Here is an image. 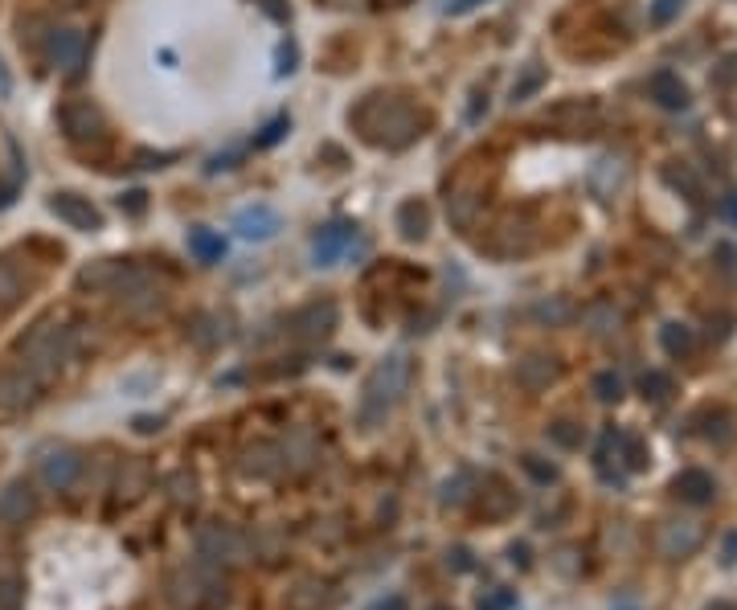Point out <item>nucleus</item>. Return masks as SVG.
I'll return each instance as SVG.
<instances>
[{
	"label": "nucleus",
	"instance_id": "nucleus-1",
	"mask_svg": "<svg viewBox=\"0 0 737 610\" xmlns=\"http://www.w3.org/2000/svg\"><path fill=\"white\" fill-rule=\"evenodd\" d=\"M349 123L361 132L365 144L373 148H385V152H402L410 148L414 140H422L426 132V115L406 103V99H394V95H365L361 107L349 115Z\"/></svg>",
	"mask_w": 737,
	"mask_h": 610
},
{
	"label": "nucleus",
	"instance_id": "nucleus-2",
	"mask_svg": "<svg viewBox=\"0 0 737 610\" xmlns=\"http://www.w3.org/2000/svg\"><path fill=\"white\" fill-rule=\"evenodd\" d=\"M414 377V361L406 353H389L385 361L373 365V373L361 385V406H357V426L361 430H377L385 426V418L398 410V402L406 398Z\"/></svg>",
	"mask_w": 737,
	"mask_h": 610
},
{
	"label": "nucleus",
	"instance_id": "nucleus-3",
	"mask_svg": "<svg viewBox=\"0 0 737 610\" xmlns=\"http://www.w3.org/2000/svg\"><path fill=\"white\" fill-rule=\"evenodd\" d=\"M70 357H74V336H70V328L58 324V320H37V324L17 340V361H21L41 385H50V381L66 369Z\"/></svg>",
	"mask_w": 737,
	"mask_h": 610
},
{
	"label": "nucleus",
	"instance_id": "nucleus-4",
	"mask_svg": "<svg viewBox=\"0 0 737 610\" xmlns=\"http://www.w3.org/2000/svg\"><path fill=\"white\" fill-rule=\"evenodd\" d=\"M168 598L181 610H213V606H226L230 586H226L218 565L197 557L193 565H181V570L168 578Z\"/></svg>",
	"mask_w": 737,
	"mask_h": 610
},
{
	"label": "nucleus",
	"instance_id": "nucleus-5",
	"mask_svg": "<svg viewBox=\"0 0 737 610\" xmlns=\"http://www.w3.org/2000/svg\"><path fill=\"white\" fill-rule=\"evenodd\" d=\"M58 127L62 136L78 148V152H103L107 148V119L91 99H70L58 107Z\"/></svg>",
	"mask_w": 737,
	"mask_h": 610
},
{
	"label": "nucleus",
	"instance_id": "nucleus-6",
	"mask_svg": "<svg viewBox=\"0 0 737 610\" xmlns=\"http://www.w3.org/2000/svg\"><path fill=\"white\" fill-rule=\"evenodd\" d=\"M492 258H516V254H529L537 246V226L529 222L525 213H504L492 222L488 238L480 242Z\"/></svg>",
	"mask_w": 737,
	"mask_h": 610
},
{
	"label": "nucleus",
	"instance_id": "nucleus-7",
	"mask_svg": "<svg viewBox=\"0 0 737 610\" xmlns=\"http://www.w3.org/2000/svg\"><path fill=\"white\" fill-rule=\"evenodd\" d=\"M480 209H484V181L475 177V172H459L451 181V193H447V217L455 230H471L480 222Z\"/></svg>",
	"mask_w": 737,
	"mask_h": 610
},
{
	"label": "nucleus",
	"instance_id": "nucleus-8",
	"mask_svg": "<svg viewBox=\"0 0 737 610\" xmlns=\"http://www.w3.org/2000/svg\"><path fill=\"white\" fill-rule=\"evenodd\" d=\"M41 385L21 361H13V365H0V414H21V410H29L37 398H41Z\"/></svg>",
	"mask_w": 737,
	"mask_h": 610
},
{
	"label": "nucleus",
	"instance_id": "nucleus-9",
	"mask_svg": "<svg viewBox=\"0 0 737 610\" xmlns=\"http://www.w3.org/2000/svg\"><path fill=\"white\" fill-rule=\"evenodd\" d=\"M197 557L218 565V570L222 565H238V561H246V541L230 525H205L197 533Z\"/></svg>",
	"mask_w": 737,
	"mask_h": 610
},
{
	"label": "nucleus",
	"instance_id": "nucleus-10",
	"mask_svg": "<svg viewBox=\"0 0 737 610\" xmlns=\"http://www.w3.org/2000/svg\"><path fill=\"white\" fill-rule=\"evenodd\" d=\"M336 324H340V312H336L332 299H312V303H303V308L291 312V320H287L291 336H299V340H328V336L336 332Z\"/></svg>",
	"mask_w": 737,
	"mask_h": 610
},
{
	"label": "nucleus",
	"instance_id": "nucleus-11",
	"mask_svg": "<svg viewBox=\"0 0 737 610\" xmlns=\"http://www.w3.org/2000/svg\"><path fill=\"white\" fill-rule=\"evenodd\" d=\"M545 123L557 127L561 136H590L594 127L602 123V111H598L590 99H570V103L553 107V111L545 115Z\"/></svg>",
	"mask_w": 737,
	"mask_h": 610
},
{
	"label": "nucleus",
	"instance_id": "nucleus-12",
	"mask_svg": "<svg viewBox=\"0 0 737 610\" xmlns=\"http://www.w3.org/2000/svg\"><path fill=\"white\" fill-rule=\"evenodd\" d=\"M50 62L62 78H78L86 66V33L82 29H54L50 33Z\"/></svg>",
	"mask_w": 737,
	"mask_h": 610
},
{
	"label": "nucleus",
	"instance_id": "nucleus-13",
	"mask_svg": "<svg viewBox=\"0 0 737 610\" xmlns=\"http://www.w3.org/2000/svg\"><path fill=\"white\" fill-rule=\"evenodd\" d=\"M50 213L58 217V222H66L70 230H82V234L103 230V213L91 205V197H78V193H54V197H50Z\"/></svg>",
	"mask_w": 737,
	"mask_h": 610
},
{
	"label": "nucleus",
	"instance_id": "nucleus-14",
	"mask_svg": "<svg viewBox=\"0 0 737 610\" xmlns=\"http://www.w3.org/2000/svg\"><path fill=\"white\" fill-rule=\"evenodd\" d=\"M705 541V529L697 525V520H668V525H660V537H656V549L668 557V561H684L701 549Z\"/></svg>",
	"mask_w": 737,
	"mask_h": 610
},
{
	"label": "nucleus",
	"instance_id": "nucleus-15",
	"mask_svg": "<svg viewBox=\"0 0 737 610\" xmlns=\"http://www.w3.org/2000/svg\"><path fill=\"white\" fill-rule=\"evenodd\" d=\"M37 512V492L29 479H9L0 488V525H25V520Z\"/></svg>",
	"mask_w": 737,
	"mask_h": 610
},
{
	"label": "nucleus",
	"instance_id": "nucleus-16",
	"mask_svg": "<svg viewBox=\"0 0 737 610\" xmlns=\"http://www.w3.org/2000/svg\"><path fill=\"white\" fill-rule=\"evenodd\" d=\"M279 213L271 209V205H246V209H238V217H234V230L246 238V242H267V238H275L279 234Z\"/></svg>",
	"mask_w": 737,
	"mask_h": 610
},
{
	"label": "nucleus",
	"instance_id": "nucleus-17",
	"mask_svg": "<svg viewBox=\"0 0 737 610\" xmlns=\"http://www.w3.org/2000/svg\"><path fill=\"white\" fill-rule=\"evenodd\" d=\"M557 377H561V361L549 353H529L525 361H516V381L525 385L529 394H541V389H549Z\"/></svg>",
	"mask_w": 737,
	"mask_h": 610
},
{
	"label": "nucleus",
	"instance_id": "nucleus-18",
	"mask_svg": "<svg viewBox=\"0 0 737 610\" xmlns=\"http://www.w3.org/2000/svg\"><path fill=\"white\" fill-rule=\"evenodd\" d=\"M353 238H357V226H349V222H332V226H324L320 234H316V242H312V258L320 267H332L336 258L353 246Z\"/></svg>",
	"mask_w": 737,
	"mask_h": 610
},
{
	"label": "nucleus",
	"instance_id": "nucleus-19",
	"mask_svg": "<svg viewBox=\"0 0 737 610\" xmlns=\"http://www.w3.org/2000/svg\"><path fill=\"white\" fill-rule=\"evenodd\" d=\"M672 492L684 500V504H713V496H717V484H713V475L709 471H701V467H688V471H680L676 479H672Z\"/></svg>",
	"mask_w": 737,
	"mask_h": 610
},
{
	"label": "nucleus",
	"instance_id": "nucleus-20",
	"mask_svg": "<svg viewBox=\"0 0 737 610\" xmlns=\"http://www.w3.org/2000/svg\"><path fill=\"white\" fill-rule=\"evenodd\" d=\"M78 471H82V459L74 455V451H50L46 459H41V475H46V484L54 488V492H70L74 488V479H78Z\"/></svg>",
	"mask_w": 737,
	"mask_h": 610
},
{
	"label": "nucleus",
	"instance_id": "nucleus-21",
	"mask_svg": "<svg viewBox=\"0 0 737 610\" xmlns=\"http://www.w3.org/2000/svg\"><path fill=\"white\" fill-rule=\"evenodd\" d=\"M123 258H99V263H91V267H82L78 275H74V287L78 291H115V283H119V275H123Z\"/></svg>",
	"mask_w": 737,
	"mask_h": 610
},
{
	"label": "nucleus",
	"instance_id": "nucleus-22",
	"mask_svg": "<svg viewBox=\"0 0 737 610\" xmlns=\"http://www.w3.org/2000/svg\"><path fill=\"white\" fill-rule=\"evenodd\" d=\"M647 91H652V99H656L664 111H684V107H688V86H684V82H680V74H672V70L652 74V82H647Z\"/></svg>",
	"mask_w": 737,
	"mask_h": 610
},
{
	"label": "nucleus",
	"instance_id": "nucleus-23",
	"mask_svg": "<svg viewBox=\"0 0 737 610\" xmlns=\"http://www.w3.org/2000/svg\"><path fill=\"white\" fill-rule=\"evenodd\" d=\"M394 226L406 242H422L430 234V209L422 201H402L398 213H394Z\"/></svg>",
	"mask_w": 737,
	"mask_h": 610
},
{
	"label": "nucleus",
	"instance_id": "nucleus-24",
	"mask_svg": "<svg viewBox=\"0 0 737 610\" xmlns=\"http://www.w3.org/2000/svg\"><path fill=\"white\" fill-rule=\"evenodd\" d=\"M29 275L13 263V258H0V308H17V303L29 295Z\"/></svg>",
	"mask_w": 737,
	"mask_h": 610
},
{
	"label": "nucleus",
	"instance_id": "nucleus-25",
	"mask_svg": "<svg viewBox=\"0 0 737 610\" xmlns=\"http://www.w3.org/2000/svg\"><path fill=\"white\" fill-rule=\"evenodd\" d=\"M533 320H537V324H545V328H566V324H574V320H578V308H574L570 299L549 295V299L533 303Z\"/></svg>",
	"mask_w": 737,
	"mask_h": 610
},
{
	"label": "nucleus",
	"instance_id": "nucleus-26",
	"mask_svg": "<svg viewBox=\"0 0 737 610\" xmlns=\"http://www.w3.org/2000/svg\"><path fill=\"white\" fill-rule=\"evenodd\" d=\"M480 492H484V488H480ZM512 508H516V492L504 484V479L492 475V479H488V492L480 496V512H484L488 520H504Z\"/></svg>",
	"mask_w": 737,
	"mask_h": 610
},
{
	"label": "nucleus",
	"instance_id": "nucleus-27",
	"mask_svg": "<svg viewBox=\"0 0 737 610\" xmlns=\"http://www.w3.org/2000/svg\"><path fill=\"white\" fill-rule=\"evenodd\" d=\"M189 254L201 258V263H218V258L226 254V242L218 230H205V226H193L189 230Z\"/></svg>",
	"mask_w": 737,
	"mask_h": 610
},
{
	"label": "nucleus",
	"instance_id": "nucleus-28",
	"mask_svg": "<svg viewBox=\"0 0 737 610\" xmlns=\"http://www.w3.org/2000/svg\"><path fill=\"white\" fill-rule=\"evenodd\" d=\"M279 467H283V459H279V447H271V443L250 447L246 451V463H242L246 475H275Z\"/></svg>",
	"mask_w": 737,
	"mask_h": 610
},
{
	"label": "nucleus",
	"instance_id": "nucleus-29",
	"mask_svg": "<svg viewBox=\"0 0 737 610\" xmlns=\"http://www.w3.org/2000/svg\"><path fill=\"white\" fill-rule=\"evenodd\" d=\"M328 602V586L324 582H299V590L287 594V606L291 610H316Z\"/></svg>",
	"mask_w": 737,
	"mask_h": 610
},
{
	"label": "nucleus",
	"instance_id": "nucleus-30",
	"mask_svg": "<svg viewBox=\"0 0 737 610\" xmlns=\"http://www.w3.org/2000/svg\"><path fill=\"white\" fill-rule=\"evenodd\" d=\"M660 344H664L668 357H688L692 353V328L688 324H664Z\"/></svg>",
	"mask_w": 737,
	"mask_h": 610
},
{
	"label": "nucleus",
	"instance_id": "nucleus-31",
	"mask_svg": "<svg viewBox=\"0 0 737 610\" xmlns=\"http://www.w3.org/2000/svg\"><path fill=\"white\" fill-rule=\"evenodd\" d=\"M586 324H590V332H594V336H611V332H619L623 316L611 308V303H598V308H590V312H586Z\"/></svg>",
	"mask_w": 737,
	"mask_h": 610
},
{
	"label": "nucleus",
	"instance_id": "nucleus-32",
	"mask_svg": "<svg viewBox=\"0 0 737 610\" xmlns=\"http://www.w3.org/2000/svg\"><path fill=\"white\" fill-rule=\"evenodd\" d=\"M193 332V340L201 344V348H213V344H222L230 332L222 328V316H201L197 320V328H189Z\"/></svg>",
	"mask_w": 737,
	"mask_h": 610
},
{
	"label": "nucleus",
	"instance_id": "nucleus-33",
	"mask_svg": "<svg viewBox=\"0 0 737 610\" xmlns=\"http://www.w3.org/2000/svg\"><path fill=\"white\" fill-rule=\"evenodd\" d=\"M639 389H643V398H652V402H668V394H672V377H668V373H660V369H647V373L639 377Z\"/></svg>",
	"mask_w": 737,
	"mask_h": 610
},
{
	"label": "nucleus",
	"instance_id": "nucleus-34",
	"mask_svg": "<svg viewBox=\"0 0 737 610\" xmlns=\"http://www.w3.org/2000/svg\"><path fill=\"white\" fill-rule=\"evenodd\" d=\"M541 82H545V66H537V62H533L525 74H520V78L512 82V103H525L533 91H541Z\"/></svg>",
	"mask_w": 737,
	"mask_h": 610
},
{
	"label": "nucleus",
	"instance_id": "nucleus-35",
	"mask_svg": "<svg viewBox=\"0 0 737 610\" xmlns=\"http://www.w3.org/2000/svg\"><path fill=\"white\" fill-rule=\"evenodd\" d=\"M25 602V582L17 574H5L0 578V610H21Z\"/></svg>",
	"mask_w": 737,
	"mask_h": 610
},
{
	"label": "nucleus",
	"instance_id": "nucleus-36",
	"mask_svg": "<svg viewBox=\"0 0 737 610\" xmlns=\"http://www.w3.org/2000/svg\"><path fill=\"white\" fill-rule=\"evenodd\" d=\"M594 398H598V402H619V398H623V377L611 373V369L598 373V377H594Z\"/></svg>",
	"mask_w": 737,
	"mask_h": 610
},
{
	"label": "nucleus",
	"instance_id": "nucleus-37",
	"mask_svg": "<svg viewBox=\"0 0 737 610\" xmlns=\"http://www.w3.org/2000/svg\"><path fill=\"white\" fill-rule=\"evenodd\" d=\"M168 488H172V500H177V504H197V479H193L189 471H177V475H172Z\"/></svg>",
	"mask_w": 737,
	"mask_h": 610
},
{
	"label": "nucleus",
	"instance_id": "nucleus-38",
	"mask_svg": "<svg viewBox=\"0 0 737 610\" xmlns=\"http://www.w3.org/2000/svg\"><path fill=\"white\" fill-rule=\"evenodd\" d=\"M664 181H668V185H676V189H684V193H688V201H697V197H701L697 177H692V172H688L684 164H680V168H668V172H664Z\"/></svg>",
	"mask_w": 737,
	"mask_h": 610
},
{
	"label": "nucleus",
	"instance_id": "nucleus-39",
	"mask_svg": "<svg viewBox=\"0 0 737 610\" xmlns=\"http://www.w3.org/2000/svg\"><path fill=\"white\" fill-rule=\"evenodd\" d=\"M619 443H623L627 471H643L647 463H652V459H647V447H643V439H635V434H631V439H619Z\"/></svg>",
	"mask_w": 737,
	"mask_h": 610
},
{
	"label": "nucleus",
	"instance_id": "nucleus-40",
	"mask_svg": "<svg viewBox=\"0 0 737 610\" xmlns=\"http://www.w3.org/2000/svg\"><path fill=\"white\" fill-rule=\"evenodd\" d=\"M549 434H553V443H561V447H582V426L578 422H553Z\"/></svg>",
	"mask_w": 737,
	"mask_h": 610
},
{
	"label": "nucleus",
	"instance_id": "nucleus-41",
	"mask_svg": "<svg viewBox=\"0 0 737 610\" xmlns=\"http://www.w3.org/2000/svg\"><path fill=\"white\" fill-rule=\"evenodd\" d=\"M467 484H471V471H459L455 479H447V484H443V504H463L471 496V492H463Z\"/></svg>",
	"mask_w": 737,
	"mask_h": 610
},
{
	"label": "nucleus",
	"instance_id": "nucleus-42",
	"mask_svg": "<svg viewBox=\"0 0 737 610\" xmlns=\"http://www.w3.org/2000/svg\"><path fill=\"white\" fill-rule=\"evenodd\" d=\"M287 132H291V119H287V115H279V119H271V123H267V132L254 140V148H271V144H279Z\"/></svg>",
	"mask_w": 737,
	"mask_h": 610
},
{
	"label": "nucleus",
	"instance_id": "nucleus-43",
	"mask_svg": "<svg viewBox=\"0 0 737 610\" xmlns=\"http://www.w3.org/2000/svg\"><path fill=\"white\" fill-rule=\"evenodd\" d=\"M520 463H525V471L537 479V484H553V479H557V467H553V463H545L541 455H525Z\"/></svg>",
	"mask_w": 737,
	"mask_h": 610
},
{
	"label": "nucleus",
	"instance_id": "nucleus-44",
	"mask_svg": "<svg viewBox=\"0 0 737 610\" xmlns=\"http://www.w3.org/2000/svg\"><path fill=\"white\" fill-rule=\"evenodd\" d=\"M512 602H516L512 590H492V594H484L480 602H475V610H508Z\"/></svg>",
	"mask_w": 737,
	"mask_h": 610
},
{
	"label": "nucleus",
	"instance_id": "nucleus-45",
	"mask_svg": "<svg viewBox=\"0 0 737 610\" xmlns=\"http://www.w3.org/2000/svg\"><path fill=\"white\" fill-rule=\"evenodd\" d=\"M680 9H684V0H656V5H652V21L656 25H668Z\"/></svg>",
	"mask_w": 737,
	"mask_h": 610
},
{
	"label": "nucleus",
	"instance_id": "nucleus-46",
	"mask_svg": "<svg viewBox=\"0 0 737 610\" xmlns=\"http://www.w3.org/2000/svg\"><path fill=\"white\" fill-rule=\"evenodd\" d=\"M295 62H299V50L291 46V41H283V46H279V66H275V74H279V78H283V74H291V70H295Z\"/></svg>",
	"mask_w": 737,
	"mask_h": 610
},
{
	"label": "nucleus",
	"instance_id": "nucleus-47",
	"mask_svg": "<svg viewBox=\"0 0 737 610\" xmlns=\"http://www.w3.org/2000/svg\"><path fill=\"white\" fill-rule=\"evenodd\" d=\"M119 209H127V213H144V209H148V193H140V189L123 193V197H119Z\"/></svg>",
	"mask_w": 737,
	"mask_h": 610
},
{
	"label": "nucleus",
	"instance_id": "nucleus-48",
	"mask_svg": "<svg viewBox=\"0 0 737 610\" xmlns=\"http://www.w3.org/2000/svg\"><path fill=\"white\" fill-rule=\"evenodd\" d=\"M136 160H140L136 168H164V164L172 160V152H140Z\"/></svg>",
	"mask_w": 737,
	"mask_h": 610
},
{
	"label": "nucleus",
	"instance_id": "nucleus-49",
	"mask_svg": "<svg viewBox=\"0 0 737 610\" xmlns=\"http://www.w3.org/2000/svg\"><path fill=\"white\" fill-rule=\"evenodd\" d=\"M484 0H451L447 5V17H463V13H471V9H480Z\"/></svg>",
	"mask_w": 737,
	"mask_h": 610
},
{
	"label": "nucleus",
	"instance_id": "nucleus-50",
	"mask_svg": "<svg viewBox=\"0 0 737 610\" xmlns=\"http://www.w3.org/2000/svg\"><path fill=\"white\" fill-rule=\"evenodd\" d=\"M258 5H263V9H267V13L275 17V21H287V17H291V13H287V5H283V0H258Z\"/></svg>",
	"mask_w": 737,
	"mask_h": 610
},
{
	"label": "nucleus",
	"instance_id": "nucleus-51",
	"mask_svg": "<svg viewBox=\"0 0 737 610\" xmlns=\"http://www.w3.org/2000/svg\"><path fill=\"white\" fill-rule=\"evenodd\" d=\"M737 561V533L725 537V549H721V565H733Z\"/></svg>",
	"mask_w": 737,
	"mask_h": 610
},
{
	"label": "nucleus",
	"instance_id": "nucleus-52",
	"mask_svg": "<svg viewBox=\"0 0 737 610\" xmlns=\"http://www.w3.org/2000/svg\"><path fill=\"white\" fill-rule=\"evenodd\" d=\"M373 610H410V606H406V598H402V594H394V598H385V602H377Z\"/></svg>",
	"mask_w": 737,
	"mask_h": 610
},
{
	"label": "nucleus",
	"instance_id": "nucleus-53",
	"mask_svg": "<svg viewBox=\"0 0 737 610\" xmlns=\"http://www.w3.org/2000/svg\"><path fill=\"white\" fill-rule=\"evenodd\" d=\"M160 426H164L160 418H136V430H140V434H156Z\"/></svg>",
	"mask_w": 737,
	"mask_h": 610
},
{
	"label": "nucleus",
	"instance_id": "nucleus-54",
	"mask_svg": "<svg viewBox=\"0 0 737 610\" xmlns=\"http://www.w3.org/2000/svg\"><path fill=\"white\" fill-rule=\"evenodd\" d=\"M721 209H725V217H729V222H737V193H729V197L721 201Z\"/></svg>",
	"mask_w": 737,
	"mask_h": 610
},
{
	"label": "nucleus",
	"instance_id": "nucleus-55",
	"mask_svg": "<svg viewBox=\"0 0 737 610\" xmlns=\"http://www.w3.org/2000/svg\"><path fill=\"white\" fill-rule=\"evenodd\" d=\"M467 557H471V553H467V549H455V570H467V565H471V561H467Z\"/></svg>",
	"mask_w": 737,
	"mask_h": 610
},
{
	"label": "nucleus",
	"instance_id": "nucleus-56",
	"mask_svg": "<svg viewBox=\"0 0 737 610\" xmlns=\"http://www.w3.org/2000/svg\"><path fill=\"white\" fill-rule=\"evenodd\" d=\"M705 610H737L733 602H713V606H705Z\"/></svg>",
	"mask_w": 737,
	"mask_h": 610
},
{
	"label": "nucleus",
	"instance_id": "nucleus-57",
	"mask_svg": "<svg viewBox=\"0 0 737 610\" xmlns=\"http://www.w3.org/2000/svg\"><path fill=\"white\" fill-rule=\"evenodd\" d=\"M435 610H451V606H435Z\"/></svg>",
	"mask_w": 737,
	"mask_h": 610
},
{
	"label": "nucleus",
	"instance_id": "nucleus-58",
	"mask_svg": "<svg viewBox=\"0 0 737 610\" xmlns=\"http://www.w3.org/2000/svg\"><path fill=\"white\" fill-rule=\"evenodd\" d=\"M66 5H78V0H66Z\"/></svg>",
	"mask_w": 737,
	"mask_h": 610
},
{
	"label": "nucleus",
	"instance_id": "nucleus-59",
	"mask_svg": "<svg viewBox=\"0 0 737 610\" xmlns=\"http://www.w3.org/2000/svg\"><path fill=\"white\" fill-rule=\"evenodd\" d=\"M394 5H402V0H394Z\"/></svg>",
	"mask_w": 737,
	"mask_h": 610
}]
</instances>
